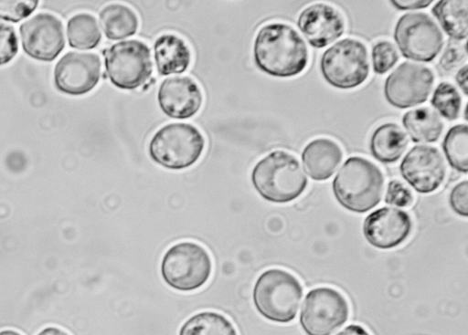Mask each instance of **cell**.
<instances>
[{"mask_svg":"<svg viewBox=\"0 0 468 335\" xmlns=\"http://www.w3.org/2000/svg\"><path fill=\"white\" fill-rule=\"evenodd\" d=\"M256 66L273 77L288 78L300 74L308 62L303 39L290 25L270 23L257 33L253 45Z\"/></svg>","mask_w":468,"mask_h":335,"instance_id":"1","label":"cell"},{"mask_svg":"<svg viewBox=\"0 0 468 335\" xmlns=\"http://www.w3.org/2000/svg\"><path fill=\"white\" fill-rule=\"evenodd\" d=\"M333 192L337 202L355 213H365L378 204L384 187L380 169L369 160L348 158L333 181Z\"/></svg>","mask_w":468,"mask_h":335,"instance_id":"2","label":"cell"},{"mask_svg":"<svg viewBox=\"0 0 468 335\" xmlns=\"http://www.w3.org/2000/svg\"><path fill=\"white\" fill-rule=\"evenodd\" d=\"M251 183L265 200L284 204L300 196L307 186V178L298 160L284 151H274L253 167Z\"/></svg>","mask_w":468,"mask_h":335,"instance_id":"3","label":"cell"},{"mask_svg":"<svg viewBox=\"0 0 468 335\" xmlns=\"http://www.w3.org/2000/svg\"><path fill=\"white\" fill-rule=\"evenodd\" d=\"M302 296L303 288L298 278L281 268L262 272L252 293L258 312L277 323H288L295 318Z\"/></svg>","mask_w":468,"mask_h":335,"instance_id":"4","label":"cell"},{"mask_svg":"<svg viewBox=\"0 0 468 335\" xmlns=\"http://www.w3.org/2000/svg\"><path fill=\"white\" fill-rule=\"evenodd\" d=\"M213 269L207 250L198 243L181 241L171 246L161 261L164 281L178 291H194L209 279Z\"/></svg>","mask_w":468,"mask_h":335,"instance_id":"5","label":"cell"},{"mask_svg":"<svg viewBox=\"0 0 468 335\" xmlns=\"http://www.w3.org/2000/svg\"><path fill=\"white\" fill-rule=\"evenodd\" d=\"M205 149V139L194 125L174 122L161 127L152 137L148 153L160 166L183 170L192 166Z\"/></svg>","mask_w":468,"mask_h":335,"instance_id":"6","label":"cell"},{"mask_svg":"<svg viewBox=\"0 0 468 335\" xmlns=\"http://www.w3.org/2000/svg\"><path fill=\"white\" fill-rule=\"evenodd\" d=\"M320 69L331 86L341 89H354L368 77L367 47L357 39L344 38L324 52Z\"/></svg>","mask_w":468,"mask_h":335,"instance_id":"7","label":"cell"},{"mask_svg":"<svg viewBox=\"0 0 468 335\" xmlns=\"http://www.w3.org/2000/svg\"><path fill=\"white\" fill-rule=\"evenodd\" d=\"M105 69L115 87L137 89L153 72L150 49L145 43L135 39L116 43L106 51Z\"/></svg>","mask_w":468,"mask_h":335,"instance_id":"8","label":"cell"},{"mask_svg":"<svg viewBox=\"0 0 468 335\" xmlns=\"http://www.w3.org/2000/svg\"><path fill=\"white\" fill-rule=\"evenodd\" d=\"M349 316L345 296L329 287H318L305 296L300 323L307 335H331Z\"/></svg>","mask_w":468,"mask_h":335,"instance_id":"9","label":"cell"},{"mask_svg":"<svg viewBox=\"0 0 468 335\" xmlns=\"http://www.w3.org/2000/svg\"><path fill=\"white\" fill-rule=\"evenodd\" d=\"M394 39L406 58L430 62L443 46V36L437 24L424 13L401 16L394 28Z\"/></svg>","mask_w":468,"mask_h":335,"instance_id":"10","label":"cell"},{"mask_svg":"<svg viewBox=\"0 0 468 335\" xmlns=\"http://www.w3.org/2000/svg\"><path fill=\"white\" fill-rule=\"evenodd\" d=\"M433 83L434 75L429 68L405 61L386 79L385 98L399 109L413 107L427 100Z\"/></svg>","mask_w":468,"mask_h":335,"instance_id":"11","label":"cell"},{"mask_svg":"<svg viewBox=\"0 0 468 335\" xmlns=\"http://www.w3.org/2000/svg\"><path fill=\"white\" fill-rule=\"evenodd\" d=\"M19 32L24 51L37 60L55 59L65 45L60 20L48 13H39L27 20Z\"/></svg>","mask_w":468,"mask_h":335,"instance_id":"12","label":"cell"},{"mask_svg":"<svg viewBox=\"0 0 468 335\" xmlns=\"http://www.w3.org/2000/svg\"><path fill=\"white\" fill-rule=\"evenodd\" d=\"M101 68L98 55L89 52H69L55 67V85L59 91L69 95L86 94L99 82Z\"/></svg>","mask_w":468,"mask_h":335,"instance_id":"13","label":"cell"},{"mask_svg":"<svg viewBox=\"0 0 468 335\" xmlns=\"http://www.w3.org/2000/svg\"><path fill=\"white\" fill-rule=\"evenodd\" d=\"M399 171L403 179L417 192L429 194L442 183L446 167L437 148L416 145L404 156Z\"/></svg>","mask_w":468,"mask_h":335,"instance_id":"14","label":"cell"},{"mask_svg":"<svg viewBox=\"0 0 468 335\" xmlns=\"http://www.w3.org/2000/svg\"><path fill=\"white\" fill-rule=\"evenodd\" d=\"M412 221L404 211L382 207L369 214L363 225L367 241L375 247L389 249L402 244L410 235Z\"/></svg>","mask_w":468,"mask_h":335,"instance_id":"15","label":"cell"},{"mask_svg":"<svg viewBox=\"0 0 468 335\" xmlns=\"http://www.w3.org/2000/svg\"><path fill=\"white\" fill-rule=\"evenodd\" d=\"M202 99V92L198 85L187 76L164 79L157 93L160 109L172 119L191 118L199 110Z\"/></svg>","mask_w":468,"mask_h":335,"instance_id":"16","label":"cell"},{"mask_svg":"<svg viewBox=\"0 0 468 335\" xmlns=\"http://www.w3.org/2000/svg\"><path fill=\"white\" fill-rule=\"evenodd\" d=\"M297 26L309 42L316 48H322L337 38L345 30L342 15L331 5L318 3L309 5L299 15Z\"/></svg>","mask_w":468,"mask_h":335,"instance_id":"17","label":"cell"},{"mask_svg":"<svg viewBox=\"0 0 468 335\" xmlns=\"http://www.w3.org/2000/svg\"><path fill=\"white\" fill-rule=\"evenodd\" d=\"M342 157L340 146L327 138L313 140L302 152L304 170L315 181L330 178L341 162Z\"/></svg>","mask_w":468,"mask_h":335,"instance_id":"18","label":"cell"},{"mask_svg":"<svg viewBox=\"0 0 468 335\" xmlns=\"http://www.w3.org/2000/svg\"><path fill=\"white\" fill-rule=\"evenodd\" d=\"M154 53L156 68L163 76L184 72L191 61L189 47L174 34L160 36L154 42Z\"/></svg>","mask_w":468,"mask_h":335,"instance_id":"19","label":"cell"},{"mask_svg":"<svg viewBox=\"0 0 468 335\" xmlns=\"http://www.w3.org/2000/svg\"><path fill=\"white\" fill-rule=\"evenodd\" d=\"M408 146V139L401 128L393 122L378 126L370 138L372 156L380 162H397Z\"/></svg>","mask_w":468,"mask_h":335,"instance_id":"20","label":"cell"},{"mask_svg":"<svg viewBox=\"0 0 468 335\" xmlns=\"http://www.w3.org/2000/svg\"><path fill=\"white\" fill-rule=\"evenodd\" d=\"M402 124L414 142H434L443 131L440 116L429 108L407 111L403 115Z\"/></svg>","mask_w":468,"mask_h":335,"instance_id":"21","label":"cell"},{"mask_svg":"<svg viewBox=\"0 0 468 335\" xmlns=\"http://www.w3.org/2000/svg\"><path fill=\"white\" fill-rule=\"evenodd\" d=\"M100 23L105 36L112 40L133 36L139 26L133 10L121 4L105 6L100 13Z\"/></svg>","mask_w":468,"mask_h":335,"instance_id":"22","label":"cell"},{"mask_svg":"<svg viewBox=\"0 0 468 335\" xmlns=\"http://www.w3.org/2000/svg\"><path fill=\"white\" fill-rule=\"evenodd\" d=\"M467 0L438 1L431 12L451 37L462 40L467 37Z\"/></svg>","mask_w":468,"mask_h":335,"instance_id":"23","label":"cell"},{"mask_svg":"<svg viewBox=\"0 0 468 335\" xmlns=\"http://www.w3.org/2000/svg\"><path fill=\"white\" fill-rule=\"evenodd\" d=\"M178 335H238V331L225 315L206 310L188 318L182 324Z\"/></svg>","mask_w":468,"mask_h":335,"instance_id":"24","label":"cell"},{"mask_svg":"<svg viewBox=\"0 0 468 335\" xmlns=\"http://www.w3.org/2000/svg\"><path fill=\"white\" fill-rule=\"evenodd\" d=\"M67 35L69 46L79 49L94 48L101 38L95 17L87 13L77 14L69 20Z\"/></svg>","mask_w":468,"mask_h":335,"instance_id":"25","label":"cell"},{"mask_svg":"<svg viewBox=\"0 0 468 335\" xmlns=\"http://www.w3.org/2000/svg\"><path fill=\"white\" fill-rule=\"evenodd\" d=\"M442 149L449 164L466 173L468 171V128L466 124L452 127L446 133Z\"/></svg>","mask_w":468,"mask_h":335,"instance_id":"26","label":"cell"},{"mask_svg":"<svg viewBox=\"0 0 468 335\" xmlns=\"http://www.w3.org/2000/svg\"><path fill=\"white\" fill-rule=\"evenodd\" d=\"M431 104L443 118L454 120L460 113L461 97L452 84L441 82L436 87Z\"/></svg>","mask_w":468,"mask_h":335,"instance_id":"27","label":"cell"},{"mask_svg":"<svg viewBox=\"0 0 468 335\" xmlns=\"http://www.w3.org/2000/svg\"><path fill=\"white\" fill-rule=\"evenodd\" d=\"M371 58L374 71L385 74L398 62L399 55L392 43L381 40L373 46Z\"/></svg>","mask_w":468,"mask_h":335,"instance_id":"28","label":"cell"},{"mask_svg":"<svg viewBox=\"0 0 468 335\" xmlns=\"http://www.w3.org/2000/svg\"><path fill=\"white\" fill-rule=\"evenodd\" d=\"M37 1L0 0V18L12 22L28 16L37 5Z\"/></svg>","mask_w":468,"mask_h":335,"instance_id":"29","label":"cell"},{"mask_svg":"<svg viewBox=\"0 0 468 335\" xmlns=\"http://www.w3.org/2000/svg\"><path fill=\"white\" fill-rule=\"evenodd\" d=\"M17 50V39L13 26L0 22V66L11 61Z\"/></svg>","mask_w":468,"mask_h":335,"instance_id":"30","label":"cell"},{"mask_svg":"<svg viewBox=\"0 0 468 335\" xmlns=\"http://www.w3.org/2000/svg\"><path fill=\"white\" fill-rule=\"evenodd\" d=\"M385 202L391 205L407 207L413 202V195L402 182L392 180L388 184Z\"/></svg>","mask_w":468,"mask_h":335,"instance_id":"31","label":"cell"},{"mask_svg":"<svg viewBox=\"0 0 468 335\" xmlns=\"http://www.w3.org/2000/svg\"><path fill=\"white\" fill-rule=\"evenodd\" d=\"M450 204L459 215H468V183L466 180L457 183L451 191Z\"/></svg>","mask_w":468,"mask_h":335,"instance_id":"32","label":"cell"},{"mask_svg":"<svg viewBox=\"0 0 468 335\" xmlns=\"http://www.w3.org/2000/svg\"><path fill=\"white\" fill-rule=\"evenodd\" d=\"M390 3L399 10H412L425 8L431 4V1L402 0Z\"/></svg>","mask_w":468,"mask_h":335,"instance_id":"33","label":"cell"},{"mask_svg":"<svg viewBox=\"0 0 468 335\" xmlns=\"http://www.w3.org/2000/svg\"><path fill=\"white\" fill-rule=\"evenodd\" d=\"M336 335H370L366 329L360 325L351 324L338 332Z\"/></svg>","mask_w":468,"mask_h":335,"instance_id":"34","label":"cell"},{"mask_svg":"<svg viewBox=\"0 0 468 335\" xmlns=\"http://www.w3.org/2000/svg\"><path fill=\"white\" fill-rule=\"evenodd\" d=\"M456 82L464 93V95H467V66H463L462 68L459 69V71L456 74Z\"/></svg>","mask_w":468,"mask_h":335,"instance_id":"35","label":"cell"},{"mask_svg":"<svg viewBox=\"0 0 468 335\" xmlns=\"http://www.w3.org/2000/svg\"><path fill=\"white\" fill-rule=\"evenodd\" d=\"M37 335H69L64 330L58 327H47L40 330Z\"/></svg>","mask_w":468,"mask_h":335,"instance_id":"36","label":"cell"},{"mask_svg":"<svg viewBox=\"0 0 468 335\" xmlns=\"http://www.w3.org/2000/svg\"><path fill=\"white\" fill-rule=\"evenodd\" d=\"M0 335H22L19 332L13 330H4L0 331Z\"/></svg>","mask_w":468,"mask_h":335,"instance_id":"37","label":"cell"}]
</instances>
